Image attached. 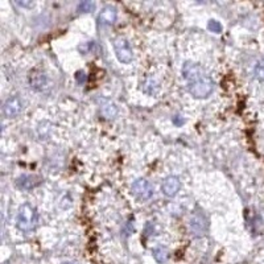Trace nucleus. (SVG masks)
Here are the masks:
<instances>
[{"label":"nucleus","instance_id":"f257e3e1","mask_svg":"<svg viewBox=\"0 0 264 264\" xmlns=\"http://www.w3.org/2000/svg\"><path fill=\"white\" fill-rule=\"evenodd\" d=\"M184 78L188 81V90L197 99L208 98L214 89V82L211 77L202 69L201 66L193 62H186L182 68Z\"/></svg>","mask_w":264,"mask_h":264},{"label":"nucleus","instance_id":"f03ea898","mask_svg":"<svg viewBox=\"0 0 264 264\" xmlns=\"http://www.w3.org/2000/svg\"><path fill=\"white\" fill-rule=\"evenodd\" d=\"M37 223H39V214L36 209L29 204L21 205L16 217L17 228L24 233H29L36 228Z\"/></svg>","mask_w":264,"mask_h":264},{"label":"nucleus","instance_id":"7ed1b4c3","mask_svg":"<svg viewBox=\"0 0 264 264\" xmlns=\"http://www.w3.org/2000/svg\"><path fill=\"white\" fill-rule=\"evenodd\" d=\"M131 190L132 194L140 201H147L153 195V186L145 178H138L136 181H134Z\"/></svg>","mask_w":264,"mask_h":264},{"label":"nucleus","instance_id":"20e7f679","mask_svg":"<svg viewBox=\"0 0 264 264\" xmlns=\"http://www.w3.org/2000/svg\"><path fill=\"white\" fill-rule=\"evenodd\" d=\"M114 50H115L116 58L122 63H129L134 58L131 45L127 40L122 39V37L114 40Z\"/></svg>","mask_w":264,"mask_h":264},{"label":"nucleus","instance_id":"39448f33","mask_svg":"<svg viewBox=\"0 0 264 264\" xmlns=\"http://www.w3.org/2000/svg\"><path fill=\"white\" fill-rule=\"evenodd\" d=\"M23 110V102L19 96H10L3 106V112L7 118H16Z\"/></svg>","mask_w":264,"mask_h":264},{"label":"nucleus","instance_id":"423d86ee","mask_svg":"<svg viewBox=\"0 0 264 264\" xmlns=\"http://www.w3.org/2000/svg\"><path fill=\"white\" fill-rule=\"evenodd\" d=\"M189 226H190V230L193 231V234L195 237H201L208 230V221H206V218L204 215L197 213V214L191 215Z\"/></svg>","mask_w":264,"mask_h":264},{"label":"nucleus","instance_id":"0eeeda50","mask_svg":"<svg viewBox=\"0 0 264 264\" xmlns=\"http://www.w3.org/2000/svg\"><path fill=\"white\" fill-rule=\"evenodd\" d=\"M116 19H118V12L114 7L107 6L105 7L98 16V25L99 26H110L112 24H115Z\"/></svg>","mask_w":264,"mask_h":264},{"label":"nucleus","instance_id":"6e6552de","mask_svg":"<svg viewBox=\"0 0 264 264\" xmlns=\"http://www.w3.org/2000/svg\"><path fill=\"white\" fill-rule=\"evenodd\" d=\"M180 188H181V184H180V180L176 176H169L162 181L161 189L162 193H164L167 197H175L180 191Z\"/></svg>","mask_w":264,"mask_h":264},{"label":"nucleus","instance_id":"1a4fd4ad","mask_svg":"<svg viewBox=\"0 0 264 264\" xmlns=\"http://www.w3.org/2000/svg\"><path fill=\"white\" fill-rule=\"evenodd\" d=\"M30 87H33L37 91H43L45 90V87L48 86V78H46L45 74L43 73H33L29 77Z\"/></svg>","mask_w":264,"mask_h":264},{"label":"nucleus","instance_id":"9d476101","mask_svg":"<svg viewBox=\"0 0 264 264\" xmlns=\"http://www.w3.org/2000/svg\"><path fill=\"white\" fill-rule=\"evenodd\" d=\"M39 178L35 177V176H28V175H24L21 177L17 178L16 185L17 188L21 189V190H30L32 188L37 186L39 185Z\"/></svg>","mask_w":264,"mask_h":264},{"label":"nucleus","instance_id":"9b49d317","mask_svg":"<svg viewBox=\"0 0 264 264\" xmlns=\"http://www.w3.org/2000/svg\"><path fill=\"white\" fill-rule=\"evenodd\" d=\"M101 115L105 119H114L118 115V109L114 103H111L110 101H103L101 103Z\"/></svg>","mask_w":264,"mask_h":264},{"label":"nucleus","instance_id":"f8f14e48","mask_svg":"<svg viewBox=\"0 0 264 264\" xmlns=\"http://www.w3.org/2000/svg\"><path fill=\"white\" fill-rule=\"evenodd\" d=\"M153 256H155L156 261L158 263L164 264L165 261L168 260V256H169V251L164 247V246H158L153 250Z\"/></svg>","mask_w":264,"mask_h":264},{"label":"nucleus","instance_id":"ddd939ff","mask_svg":"<svg viewBox=\"0 0 264 264\" xmlns=\"http://www.w3.org/2000/svg\"><path fill=\"white\" fill-rule=\"evenodd\" d=\"M255 77L259 81L264 82V59L257 61L256 65H255Z\"/></svg>","mask_w":264,"mask_h":264},{"label":"nucleus","instance_id":"4468645a","mask_svg":"<svg viewBox=\"0 0 264 264\" xmlns=\"http://www.w3.org/2000/svg\"><path fill=\"white\" fill-rule=\"evenodd\" d=\"M94 8H95V4L92 3V2H82L78 6L79 12H91Z\"/></svg>","mask_w":264,"mask_h":264},{"label":"nucleus","instance_id":"2eb2a0df","mask_svg":"<svg viewBox=\"0 0 264 264\" xmlns=\"http://www.w3.org/2000/svg\"><path fill=\"white\" fill-rule=\"evenodd\" d=\"M208 28L211 30V32L214 33H221L222 32V25L219 21H217V20H210L208 24Z\"/></svg>","mask_w":264,"mask_h":264},{"label":"nucleus","instance_id":"dca6fc26","mask_svg":"<svg viewBox=\"0 0 264 264\" xmlns=\"http://www.w3.org/2000/svg\"><path fill=\"white\" fill-rule=\"evenodd\" d=\"M17 4L21 7H32L33 3H30V2H17Z\"/></svg>","mask_w":264,"mask_h":264},{"label":"nucleus","instance_id":"f3484780","mask_svg":"<svg viewBox=\"0 0 264 264\" xmlns=\"http://www.w3.org/2000/svg\"><path fill=\"white\" fill-rule=\"evenodd\" d=\"M65 264H70V263H65Z\"/></svg>","mask_w":264,"mask_h":264}]
</instances>
